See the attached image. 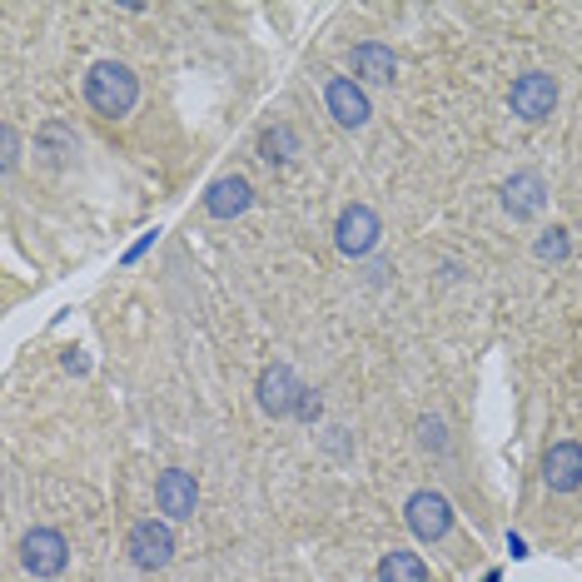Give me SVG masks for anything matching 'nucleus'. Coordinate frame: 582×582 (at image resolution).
<instances>
[{"mask_svg": "<svg viewBox=\"0 0 582 582\" xmlns=\"http://www.w3.org/2000/svg\"><path fill=\"white\" fill-rule=\"evenodd\" d=\"M135 100H140V80H135L130 66H120V60H95V66L85 70V105H90L100 120L130 115Z\"/></svg>", "mask_w": 582, "mask_h": 582, "instance_id": "obj_1", "label": "nucleus"}, {"mask_svg": "<svg viewBox=\"0 0 582 582\" xmlns=\"http://www.w3.org/2000/svg\"><path fill=\"white\" fill-rule=\"evenodd\" d=\"M125 553H130V563L140 573H160V568H169V558H175V533H169L165 517H140L130 527V537H125Z\"/></svg>", "mask_w": 582, "mask_h": 582, "instance_id": "obj_2", "label": "nucleus"}, {"mask_svg": "<svg viewBox=\"0 0 582 582\" xmlns=\"http://www.w3.org/2000/svg\"><path fill=\"white\" fill-rule=\"evenodd\" d=\"M20 568H26L30 578H60L70 568L66 533H56V527H30V533L20 537Z\"/></svg>", "mask_w": 582, "mask_h": 582, "instance_id": "obj_3", "label": "nucleus"}, {"mask_svg": "<svg viewBox=\"0 0 582 582\" xmlns=\"http://www.w3.org/2000/svg\"><path fill=\"white\" fill-rule=\"evenodd\" d=\"M507 110H513L517 120H527V125H543L548 115L558 110V80L548 76V70H527V76H517L513 90H507Z\"/></svg>", "mask_w": 582, "mask_h": 582, "instance_id": "obj_4", "label": "nucleus"}, {"mask_svg": "<svg viewBox=\"0 0 582 582\" xmlns=\"http://www.w3.org/2000/svg\"><path fill=\"white\" fill-rule=\"evenodd\" d=\"M404 523L414 527L418 543H443L453 533V503L443 499L438 489H418L414 499L404 503Z\"/></svg>", "mask_w": 582, "mask_h": 582, "instance_id": "obj_5", "label": "nucleus"}, {"mask_svg": "<svg viewBox=\"0 0 582 582\" xmlns=\"http://www.w3.org/2000/svg\"><path fill=\"white\" fill-rule=\"evenodd\" d=\"M378 239H384V225H378L374 205H348L344 215H338V225H334L338 254H348V259H368V254L378 249Z\"/></svg>", "mask_w": 582, "mask_h": 582, "instance_id": "obj_6", "label": "nucleus"}, {"mask_svg": "<svg viewBox=\"0 0 582 582\" xmlns=\"http://www.w3.org/2000/svg\"><path fill=\"white\" fill-rule=\"evenodd\" d=\"M324 105H329V115L344 125V130H364L368 115H374L364 85H358L354 76H329L324 80Z\"/></svg>", "mask_w": 582, "mask_h": 582, "instance_id": "obj_7", "label": "nucleus"}, {"mask_svg": "<svg viewBox=\"0 0 582 582\" xmlns=\"http://www.w3.org/2000/svg\"><path fill=\"white\" fill-rule=\"evenodd\" d=\"M543 205H548V179L537 175V169H517V175L503 179V209L517 219V225L537 219Z\"/></svg>", "mask_w": 582, "mask_h": 582, "instance_id": "obj_8", "label": "nucleus"}, {"mask_svg": "<svg viewBox=\"0 0 582 582\" xmlns=\"http://www.w3.org/2000/svg\"><path fill=\"white\" fill-rule=\"evenodd\" d=\"M155 507H160L169 523H185V517H195V507H199V483H195V473L165 468L160 483H155Z\"/></svg>", "mask_w": 582, "mask_h": 582, "instance_id": "obj_9", "label": "nucleus"}, {"mask_svg": "<svg viewBox=\"0 0 582 582\" xmlns=\"http://www.w3.org/2000/svg\"><path fill=\"white\" fill-rule=\"evenodd\" d=\"M299 378H294L289 364H269L259 374V408L269 418H294V404H299Z\"/></svg>", "mask_w": 582, "mask_h": 582, "instance_id": "obj_10", "label": "nucleus"}, {"mask_svg": "<svg viewBox=\"0 0 582 582\" xmlns=\"http://www.w3.org/2000/svg\"><path fill=\"white\" fill-rule=\"evenodd\" d=\"M543 483L553 493H578L582 489V443L563 438L543 453Z\"/></svg>", "mask_w": 582, "mask_h": 582, "instance_id": "obj_11", "label": "nucleus"}, {"mask_svg": "<svg viewBox=\"0 0 582 582\" xmlns=\"http://www.w3.org/2000/svg\"><path fill=\"white\" fill-rule=\"evenodd\" d=\"M254 205V189L245 175H225L205 189V215L209 219H239Z\"/></svg>", "mask_w": 582, "mask_h": 582, "instance_id": "obj_12", "label": "nucleus"}, {"mask_svg": "<svg viewBox=\"0 0 582 582\" xmlns=\"http://www.w3.org/2000/svg\"><path fill=\"white\" fill-rule=\"evenodd\" d=\"M348 66H354V80H368V85H394L398 76L394 50L378 46V40H364V46L348 50Z\"/></svg>", "mask_w": 582, "mask_h": 582, "instance_id": "obj_13", "label": "nucleus"}, {"mask_svg": "<svg viewBox=\"0 0 582 582\" xmlns=\"http://www.w3.org/2000/svg\"><path fill=\"white\" fill-rule=\"evenodd\" d=\"M304 150V145H299V130H294V125L289 120H274L269 125V130H264L259 135V160L264 165H294V155H299Z\"/></svg>", "mask_w": 582, "mask_h": 582, "instance_id": "obj_14", "label": "nucleus"}, {"mask_svg": "<svg viewBox=\"0 0 582 582\" xmlns=\"http://www.w3.org/2000/svg\"><path fill=\"white\" fill-rule=\"evenodd\" d=\"M378 582H428V563L408 548H394L378 558Z\"/></svg>", "mask_w": 582, "mask_h": 582, "instance_id": "obj_15", "label": "nucleus"}, {"mask_svg": "<svg viewBox=\"0 0 582 582\" xmlns=\"http://www.w3.org/2000/svg\"><path fill=\"white\" fill-rule=\"evenodd\" d=\"M533 254H537V264H568V254H573V239H568L563 225H548L543 235L533 239Z\"/></svg>", "mask_w": 582, "mask_h": 582, "instance_id": "obj_16", "label": "nucleus"}, {"mask_svg": "<svg viewBox=\"0 0 582 582\" xmlns=\"http://www.w3.org/2000/svg\"><path fill=\"white\" fill-rule=\"evenodd\" d=\"M418 443L443 458V453H448V423H443L438 414H423V418H418Z\"/></svg>", "mask_w": 582, "mask_h": 582, "instance_id": "obj_17", "label": "nucleus"}, {"mask_svg": "<svg viewBox=\"0 0 582 582\" xmlns=\"http://www.w3.org/2000/svg\"><path fill=\"white\" fill-rule=\"evenodd\" d=\"M294 418H299V423H309V428H314V423L324 418V398L314 394V388H299V404H294Z\"/></svg>", "mask_w": 582, "mask_h": 582, "instance_id": "obj_18", "label": "nucleus"}, {"mask_svg": "<svg viewBox=\"0 0 582 582\" xmlns=\"http://www.w3.org/2000/svg\"><path fill=\"white\" fill-rule=\"evenodd\" d=\"M36 145H40V150H50V160H60V155L70 150V135L60 130V125H46V130L36 135Z\"/></svg>", "mask_w": 582, "mask_h": 582, "instance_id": "obj_19", "label": "nucleus"}, {"mask_svg": "<svg viewBox=\"0 0 582 582\" xmlns=\"http://www.w3.org/2000/svg\"><path fill=\"white\" fill-rule=\"evenodd\" d=\"M0 145H6L0 165H6V175H16V165H20V135H16V125H6V130H0Z\"/></svg>", "mask_w": 582, "mask_h": 582, "instance_id": "obj_20", "label": "nucleus"}, {"mask_svg": "<svg viewBox=\"0 0 582 582\" xmlns=\"http://www.w3.org/2000/svg\"><path fill=\"white\" fill-rule=\"evenodd\" d=\"M507 553H513V558H527V543H523L517 533H507Z\"/></svg>", "mask_w": 582, "mask_h": 582, "instance_id": "obj_21", "label": "nucleus"}, {"mask_svg": "<svg viewBox=\"0 0 582 582\" xmlns=\"http://www.w3.org/2000/svg\"><path fill=\"white\" fill-rule=\"evenodd\" d=\"M499 578H503V573H483V582H499Z\"/></svg>", "mask_w": 582, "mask_h": 582, "instance_id": "obj_22", "label": "nucleus"}]
</instances>
